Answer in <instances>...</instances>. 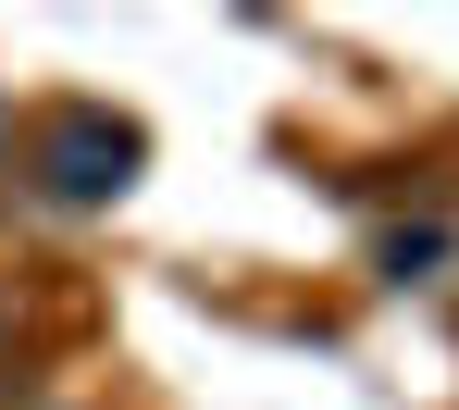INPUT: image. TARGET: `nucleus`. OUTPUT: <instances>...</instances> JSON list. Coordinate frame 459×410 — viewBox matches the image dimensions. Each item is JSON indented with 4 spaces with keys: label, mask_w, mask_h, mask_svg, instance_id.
<instances>
[{
    "label": "nucleus",
    "mask_w": 459,
    "mask_h": 410,
    "mask_svg": "<svg viewBox=\"0 0 459 410\" xmlns=\"http://www.w3.org/2000/svg\"><path fill=\"white\" fill-rule=\"evenodd\" d=\"M373 261H385V286H422V274L447 261V224H397V237H385Z\"/></svg>",
    "instance_id": "f03ea898"
},
{
    "label": "nucleus",
    "mask_w": 459,
    "mask_h": 410,
    "mask_svg": "<svg viewBox=\"0 0 459 410\" xmlns=\"http://www.w3.org/2000/svg\"><path fill=\"white\" fill-rule=\"evenodd\" d=\"M137 162H150V137H137L125 112H100V100H63V112L38 125V150H25V174H38L50 212H112V199L137 187Z\"/></svg>",
    "instance_id": "f257e3e1"
}]
</instances>
